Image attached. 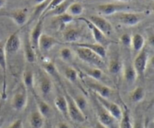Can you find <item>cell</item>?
<instances>
[{"label": "cell", "instance_id": "cell-33", "mask_svg": "<svg viewBox=\"0 0 154 128\" xmlns=\"http://www.w3.org/2000/svg\"><path fill=\"white\" fill-rule=\"evenodd\" d=\"M75 52L72 49H71L69 47H65L63 48L59 52V55H60V58L63 61L66 62V63H69L72 62L74 60L75 57Z\"/></svg>", "mask_w": 154, "mask_h": 128}, {"label": "cell", "instance_id": "cell-46", "mask_svg": "<svg viewBox=\"0 0 154 128\" xmlns=\"http://www.w3.org/2000/svg\"><path fill=\"white\" fill-rule=\"evenodd\" d=\"M95 128H107V127L105 126H104L103 124H102V123H101L100 122H99L97 120V122H96V125H95Z\"/></svg>", "mask_w": 154, "mask_h": 128}, {"label": "cell", "instance_id": "cell-2", "mask_svg": "<svg viewBox=\"0 0 154 128\" xmlns=\"http://www.w3.org/2000/svg\"><path fill=\"white\" fill-rule=\"evenodd\" d=\"M114 17L123 25L126 27H135L144 19V15L142 13L123 11L115 14Z\"/></svg>", "mask_w": 154, "mask_h": 128}, {"label": "cell", "instance_id": "cell-35", "mask_svg": "<svg viewBox=\"0 0 154 128\" xmlns=\"http://www.w3.org/2000/svg\"><path fill=\"white\" fill-rule=\"evenodd\" d=\"M74 101L75 102V103L77 104L78 107H79L80 109L84 113V114L86 115V111H87V108H88V102H87V99L84 95H76L75 96H72Z\"/></svg>", "mask_w": 154, "mask_h": 128}, {"label": "cell", "instance_id": "cell-1", "mask_svg": "<svg viewBox=\"0 0 154 128\" xmlns=\"http://www.w3.org/2000/svg\"><path fill=\"white\" fill-rule=\"evenodd\" d=\"M73 51L80 60L90 65L93 67H97L101 69H103L106 66L105 60L99 57L95 52L90 51V49L81 48V47H74Z\"/></svg>", "mask_w": 154, "mask_h": 128}, {"label": "cell", "instance_id": "cell-38", "mask_svg": "<svg viewBox=\"0 0 154 128\" xmlns=\"http://www.w3.org/2000/svg\"><path fill=\"white\" fill-rule=\"evenodd\" d=\"M57 18L59 20V21H60L62 24H63V25L72 22V21L74 20V17H72V15L68 14L67 12L60 15V16L57 17Z\"/></svg>", "mask_w": 154, "mask_h": 128}, {"label": "cell", "instance_id": "cell-42", "mask_svg": "<svg viewBox=\"0 0 154 128\" xmlns=\"http://www.w3.org/2000/svg\"><path fill=\"white\" fill-rule=\"evenodd\" d=\"M57 128H72L69 126V123L64 121H60L57 124Z\"/></svg>", "mask_w": 154, "mask_h": 128}, {"label": "cell", "instance_id": "cell-48", "mask_svg": "<svg viewBox=\"0 0 154 128\" xmlns=\"http://www.w3.org/2000/svg\"><path fill=\"white\" fill-rule=\"evenodd\" d=\"M5 123V118L3 117H0V128L2 127Z\"/></svg>", "mask_w": 154, "mask_h": 128}, {"label": "cell", "instance_id": "cell-15", "mask_svg": "<svg viewBox=\"0 0 154 128\" xmlns=\"http://www.w3.org/2000/svg\"><path fill=\"white\" fill-rule=\"evenodd\" d=\"M0 70L3 75V86L2 97L5 99L7 96L6 90H7V83H6V75H7V54L5 50L4 45L0 44Z\"/></svg>", "mask_w": 154, "mask_h": 128}, {"label": "cell", "instance_id": "cell-18", "mask_svg": "<svg viewBox=\"0 0 154 128\" xmlns=\"http://www.w3.org/2000/svg\"><path fill=\"white\" fill-rule=\"evenodd\" d=\"M32 93L34 96V99L35 101L36 106H37V109L42 115L45 117H49L52 114V108L50 106L49 104L44 100L42 98L40 97V96L37 94L35 92L32 91Z\"/></svg>", "mask_w": 154, "mask_h": 128}, {"label": "cell", "instance_id": "cell-20", "mask_svg": "<svg viewBox=\"0 0 154 128\" xmlns=\"http://www.w3.org/2000/svg\"><path fill=\"white\" fill-rule=\"evenodd\" d=\"M63 39L66 42L65 43L68 44H72L78 42L81 37V33L79 30L75 28H67L63 31Z\"/></svg>", "mask_w": 154, "mask_h": 128}, {"label": "cell", "instance_id": "cell-27", "mask_svg": "<svg viewBox=\"0 0 154 128\" xmlns=\"http://www.w3.org/2000/svg\"><path fill=\"white\" fill-rule=\"evenodd\" d=\"M83 71L88 76V78H92L95 81H99V82H101L105 78V73H104L103 70L99 68L92 66V67L89 68H84Z\"/></svg>", "mask_w": 154, "mask_h": 128}, {"label": "cell", "instance_id": "cell-36", "mask_svg": "<svg viewBox=\"0 0 154 128\" xmlns=\"http://www.w3.org/2000/svg\"><path fill=\"white\" fill-rule=\"evenodd\" d=\"M43 69L45 70V72H46L47 75H50L51 76L57 77L58 75V71H57V67H56L55 64L54 63V62L52 61H46L44 63L43 66Z\"/></svg>", "mask_w": 154, "mask_h": 128}, {"label": "cell", "instance_id": "cell-47", "mask_svg": "<svg viewBox=\"0 0 154 128\" xmlns=\"http://www.w3.org/2000/svg\"><path fill=\"white\" fill-rule=\"evenodd\" d=\"M7 3V0H0V9L4 8Z\"/></svg>", "mask_w": 154, "mask_h": 128}, {"label": "cell", "instance_id": "cell-16", "mask_svg": "<svg viewBox=\"0 0 154 128\" xmlns=\"http://www.w3.org/2000/svg\"><path fill=\"white\" fill-rule=\"evenodd\" d=\"M72 47H81V48H85L90 49V51H93L96 54L102 57L105 60L107 56V48L103 47L102 45L98 43H86V42H76V43L69 44Z\"/></svg>", "mask_w": 154, "mask_h": 128}, {"label": "cell", "instance_id": "cell-28", "mask_svg": "<svg viewBox=\"0 0 154 128\" xmlns=\"http://www.w3.org/2000/svg\"><path fill=\"white\" fill-rule=\"evenodd\" d=\"M145 46V39L140 33H135L132 36V43L131 47L135 53L138 54L142 51Z\"/></svg>", "mask_w": 154, "mask_h": 128}, {"label": "cell", "instance_id": "cell-56", "mask_svg": "<svg viewBox=\"0 0 154 128\" xmlns=\"http://www.w3.org/2000/svg\"><path fill=\"white\" fill-rule=\"evenodd\" d=\"M47 128H48V127H47Z\"/></svg>", "mask_w": 154, "mask_h": 128}, {"label": "cell", "instance_id": "cell-10", "mask_svg": "<svg viewBox=\"0 0 154 128\" xmlns=\"http://www.w3.org/2000/svg\"><path fill=\"white\" fill-rule=\"evenodd\" d=\"M28 102V94L25 87L20 88L14 94L11 99V107L15 111H20L26 108Z\"/></svg>", "mask_w": 154, "mask_h": 128}, {"label": "cell", "instance_id": "cell-31", "mask_svg": "<svg viewBox=\"0 0 154 128\" xmlns=\"http://www.w3.org/2000/svg\"><path fill=\"white\" fill-rule=\"evenodd\" d=\"M122 116L120 121V128H133V123L131 119L130 112L127 107L124 105L123 109H122Z\"/></svg>", "mask_w": 154, "mask_h": 128}, {"label": "cell", "instance_id": "cell-6", "mask_svg": "<svg viewBox=\"0 0 154 128\" xmlns=\"http://www.w3.org/2000/svg\"><path fill=\"white\" fill-rule=\"evenodd\" d=\"M86 84H87V85L88 86L90 90H93V92L96 93L97 96H101V97L109 99L110 97L114 93V90L111 87H110L109 86L104 84V83L95 81L92 78L87 79Z\"/></svg>", "mask_w": 154, "mask_h": 128}, {"label": "cell", "instance_id": "cell-49", "mask_svg": "<svg viewBox=\"0 0 154 128\" xmlns=\"http://www.w3.org/2000/svg\"><path fill=\"white\" fill-rule=\"evenodd\" d=\"M48 1V0H34L35 2L36 3L37 5H39V4H42V3Z\"/></svg>", "mask_w": 154, "mask_h": 128}, {"label": "cell", "instance_id": "cell-34", "mask_svg": "<svg viewBox=\"0 0 154 128\" xmlns=\"http://www.w3.org/2000/svg\"><path fill=\"white\" fill-rule=\"evenodd\" d=\"M64 76L66 79L72 83H75L78 81V72L76 69L72 66H67L64 69Z\"/></svg>", "mask_w": 154, "mask_h": 128}, {"label": "cell", "instance_id": "cell-9", "mask_svg": "<svg viewBox=\"0 0 154 128\" xmlns=\"http://www.w3.org/2000/svg\"><path fill=\"white\" fill-rule=\"evenodd\" d=\"M87 19L106 36H111L114 33L112 24L103 17L99 15H91Z\"/></svg>", "mask_w": 154, "mask_h": 128}, {"label": "cell", "instance_id": "cell-52", "mask_svg": "<svg viewBox=\"0 0 154 128\" xmlns=\"http://www.w3.org/2000/svg\"><path fill=\"white\" fill-rule=\"evenodd\" d=\"M151 9H152V11H153V13L154 14V3L153 5H152V7H151Z\"/></svg>", "mask_w": 154, "mask_h": 128}, {"label": "cell", "instance_id": "cell-43", "mask_svg": "<svg viewBox=\"0 0 154 128\" xmlns=\"http://www.w3.org/2000/svg\"><path fill=\"white\" fill-rule=\"evenodd\" d=\"M148 44L154 48V34H150L148 36Z\"/></svg>", "mask_w": 154, "mask_h": 128}, {"label": "cell", "instance_id": "cell-8", "mask_svg": "<svg viewBox=\"0 0 154 128\" xmlns=\"http://www.w3.org/2000/svg\"><path fill=\"white\" fill-rule=\"evenodd\" d=\"M129 7L127 5L117 4V3H107V4L99 5L97 7L98 11L105 16H111L115 14L123 11H128Z\"/></svg>", "mask_w": 154, "mask_h": 128}, {"label": "cell", "instance_id": "cell-50", "mask_svg": "<svg viewBox=\"0 0 154 128\" xmlns=\"http://www.w3.org/2000/svg\"><path fill=\"white\" fill-rule=\"evenodd\" d=\"M114 1L119 2H130L132 0H114Z\"/></svg>", "mask_w": 154, "mask_h": 128}, {"label": "cell", "instance_id": "cell-5", "mask_svg": "<svg viewBox=\"0 0 154 128\" xmlns=\"http://www.w3.org/2000/svg\"><path fill=\"white\" fill-rule=\"evenodd\" d=\"M148 53H147V50L144 48L142 51H140L137 54L133 63H132L135 72L137 73L138 78H144L146 70L147 69V66H148Z\"/></svg>", "mask_w": 154, "mask_h": 128}, {"label": "cell", "instance_id": "cell-29", "mask_svg": "<svg viewBox=\"0 0 154 128\" xmlns=\"http://www.w3.org/2000/svg\"><path fill=\"white\" fill-rule=\"evenodd\" d=\"M73 2V0H66V1L63 2L62 4H60L59 6H57L56 8H54V10L51 11H49L48 13H47L44 17L48 16L58 17L60 16V15L66 13L68 10V8L69 7V5H70ZM44 17L42 18V19H44Z\"/></svg>", "mask_w": 154, "mask_h": 128}, {"label": "cell", "instance_id": "cell-44", "mask_svg": "<svg viewBox=\"0 0 154 128\" xmlns=\"http://www.w3.org/2000/svg\"><path fill=\"white\" fill-rule=\"evenodd\" d=\"M148 66H150L151 69H154V55L152 57H150L149 59V61H148Z\"/></svg>", "mask_w": 154, "mask_h": 128}, {"label": "cell", "instance_id": "cell-12", "mask_svg": "<svg viewBox=\"0 0 154 128\" xmlns=\"http://www.w3.org/2000/svg\"><path fill=\"white\" fill-rule=\"evenodd\" d=\"M0 16L7 17L10 18L19 27H23L27 23L29 18L26 9H17V10L5 12Z\"/></svg>", "mask_w": 154, "mask_h": 128}, {"label": "cell", "instance_id": "cell-14", "mask_svg": "<svg viewBox=\"0 0 154 128\" xmlns=\"http://www.w3.org/2000/svg\"><path fill=\"white\" fill-rule=\"evenodd\" d=\"M96 115H97L98 121L100 122L107 128H112L115 126V123L117 120L99 103L96 108Z\"/></svg>", "mask_w": 154, "mask_h": 128}, {"label": "cell", "instance_id": "cell-21", "mask_svg": "<svg viewBox=\"0 0 154 128\" xmlns=\"http://www.w3.org/2000/svg\"><path fill=\"white\" fill-rule=\"evenodd\" d=\"M23 53L24 57L27 63H34L36 61V53L35 50L32 46L31 42L29 41V37L25 38L23 43Z\"/></svg>", "mask_w": 154, "mask_h": 128}, {"label": "cell", "instance_id": "cell-51", "mask_svg": "<svg viewBox=\"0 0 154 128\" xmlns=\"http://www.w3.org/2000/svg\"><path fill=\"white\" fill-rule=\"evenodd\" d=\"M154 105V96H153V99H152L151 102H150V105H149V107H151L152 105Z\"/></svg>", "mask_w": 154, "mask_h": 128}, {"label": "cell", "instance_id": "cell-39", "mask_svg": "<svg viewBox=\"0 0 154 128\" xmlns=\"http://www.w3.org/2000/svg\"><path fill=\"white\" fill-rule=\"evenodd\" d=\"M120 42H121L122 45L126 47H131V43H132V36L129 33H123L121 35L120 38Z\"/></svg>", "mask_w": 154, "mask_h": 128}, {"label": "cell", "instance_id": "cell-40", "mask_svg": "<svg viewBox=\"0 0 154 128\" xmlns=\"http://www.w3.org/2000/svg\"><path fill=\"white\" fill-rule=\"evenodd\" d=\"M133 128H145V120L138 118L133 123Z\"/></svg>", "mask_w": 154, "mask_h": 128}, {"label": "cell", "instance_id": "cell-7", "mask_svg": "<svg viewBox=\"0 0 154 128\" xmlns=\"http://www.w3.org/2000/svg\"><path fill=\"white\" fill-rule=\"evenodd\" d=\"M96 99L98 102L117 121H119L121 118L122 116V108L118 104L109 100L108 99L101 97V96L96 95Z\"/></svg>", "mask_w": 154, "mask_h": 128}, {"label": "cell", "instance_id": "cell-55", "mask_svg": "<svg viewBox=\"0 0 154 128\" xmlns=\"http://www.w3.org/2000/svg\"><path fill=\"white\" fill-rule=\"evenodd\" d=\"M2 99V94H1V93H0V101H1Z\"/></svg>", "mask_w": 154, "mask_h": 128}, {"label": "cell", "instance_id": "cell-25", "mask_svg": "<svg viewBox=\"0 0 154 128\" xmlns=\"http://www.w3.org/2000/svg\"><path fill=\"white\" fill-rule=\"evenodd\" d=\"M23 84L27 91H34L35 75L32 69H26L23 75Z\"/></svg>", "mask_w": 154, "mask_h": 128}, {"label": "cell", "instance_id": "cell-23", "mask_svg": "<svg viewBox=\"0 0 154 128\" xmlns=\"http://www.w3.org/2000/svg\"><path fill=\"white\" fill-rule=\"evenodd\" d=\"M29 120L30 126L32 128H43L45 126V117L38 111V109L33 110L30 113Z\"/></svg>", "mask_w": 154, "mask_h": 128}, {"label": "cell", "instance_id": "cell-41", "mask_svg": "<svg viewBox=\"0 0 154 128\" xmlns=\"http://www.w3.org/2000/svg\"><path fill=\"white\" fill-rule=\"evenodd\" d=\"M8 128H23V120L21 119H17L9 126Z\"/></svg>", "mask_w": 154, "mask_h": 128}, {"label": "cell", "instance_id": "cell-11", "mask_svg": "<svg viewBox=\"0 0 154 128\" xmlns=\"http://www.w3.org/2000/svg\"><path fill=\"white\" fill-rule=\"evenodd\" d=\"M21 45L22 42L20 37L19 31L14 32L11 36H9L4 45L6 54H16L20 51Z\"/></svg>", "mask_w": 154, "mask_h": 128}, {"label": "cell", "instance_id": "cell-57", "mask_svg": "<svg viewBox=\"0 0 154 128\" xmlns=\"http://www.w3.org/2000/svg\"><path fill=\"white\" fill-rule=\"evenodd\" d=\"M153 1H154V0H153Z\"/></svg>", "mask_w": 154, "mask_h": 128}, {"label": "cell", "instance_id": "cell-30", "mask_svg": "<svg viewBox=\"0 0 154 128\" xmlns=\"http://www.w3.org/2000/svg\"><path fill=\"white\" fill-rule=\"evenodd\" d=\"M146 96V91L144 88L141 86L136 87L129 94V99L134 103H138L144 100Z\"/></svg>", "mask_w": 154, "mask_h": 128}, {"label": "cell", "instance_id": "cell-4", "mask_svg": "<svg viewBox=\"0 0 154 128\" xmlns=\"http://www.w3.org/2000/svg\"><path fill=\"white\" fill-rule=\"evenodd\" d=\"M78 20L83 21V22L88 27V28L90 29V31H91L92 35H93V39L96 41V43H98L99 44V45H102V46L105 47V48H108V47L110 45H111L112 43H115V42L108 39V36H105V35L104 34L102 31H100L97 27H95L87 18L79 17Z\"/></svg>", "mask_w": 154, "mask_h": 128}, {"label": "cell", "instance_id": "cell-45", "mask_svg": "<svg viewBox=\"0 0 154 128\" xmlns=\"http://www.w3.org/2000/svg\"><path fill=\"white\" fill-rule=\"evenodd\" d=\"M147 128H154V120H153V121H149L147 120Z\"/></svg>", "mask_w": 154, "mask_h": 128}, {"label": "cell", "instance_id": "cell-37", "mask_svg": "<svg viewBox=\"0 0 154 128\" xmlns=\"http://www.w3.org/2000/svg\"><path fill=\"white\" fill-rule=\"evenodd\" d=\"M66 0H50L49 3H48V6L46 7V8H45V10L44 11L43 14H42V16L40 17V18H43L44 17H45V15L47 13H48L49 11H51L54 10V8H56L57 7V6L60 5V4H62V3L63 2H65ZM39 18V19H40Z\"/></svg>", "mask_w": 154, "mask_h": 128}, {"label": "cell", "instance_id": "cell-19", "mask_svg": "<svg viewBox=\"0 0 154 128\" xmlns=\"http://www.w3.org/2000/svg\"><path fill=\"white\" fill-rule=\"evenodd\" d=\"M122 73H123L124 81L129 84H134L138 78L133 64L131 63H123V69Z\"/></svg>", "mask_w": 154, "mask_h": 128}, {"label": "cell", "instance_id": "cell-24", "mask_svg": "<svg viewBox=\"0 0 154 128\" xmlns=\"http://www.w3.org/2000/svg\"><path fill=\"white\" fill-rule=\"evenodd\" d=\"M108 70L111 75H117L122 73L123 69V63L120 58L115 57L111 58L108 63Z\"/></svg>", "mask_w": 154, "mask_h": 128}, {"label": "cell", "instance_id": "cell-17", "mask_svg": "<svg viewBox=\"0 0 154 128\" xmlns=\"http://www.w3.org/2000/svg\"><path fill=\"white\" fill-rule=\"evenodd\" d=\"M42 33H43V19L40 18L34 28L32 30L29 36V41L31 42L32 46L35 51L38 49L39 39H40Z\"/></svg>", "mask_w": 154, "mask_h": 128}, {"label": "cell", "instance_id": "cell-53", "mask_svg": "<svg viewBox=\"0 0 154 128\" xmlns=\"http://www.w3.org/2000/svg\"><path fill=\"white\" fill-rule=\"evenodd\" d=\"M78 128H89V127H87V126H80V127H78Z\"/></svg>", "mask_w": 154, "mask_h": 128}, {"label": "cell", "instance_id": "cell-54", "mask_svg": "<svg viewBox=\"0 0 154 128\" xmlns=\"http://www.w3.org/2000/svg\"><path fill=\"white\" fill-rule=\"evenodd\" d=\"M147 119L145 120V128H147Z\"/></svg>", "mask_w": 154, "mask_h": 128}, {"label": "cell", "instance_id": "cell-3", "mask_svg": "<svg viewBox=\"0 0 154 128\" xmlns=\"http://www.w3.org/2000/svg\"><path fill=\"white\" fill-rule=\"evenodd\" d=\"M65 96H66V100H67L68 113H69V118H71L73 121L76 122V123H84L87 120V116L77 105L72 96L68 93H66Z\"/></svg>", "mask_w": 154, "mask_h": 128}, {"label": "cell", "instance_id": "cell-26", "mask_svg": "<svg viewBox=\"0 0 154 128\" xmlns=\"http://www.w3.org/2000/svg\"><path fill=\"white\" fill-rule=\"evenodd\" d=\"M54 105L59 111L66 118H69L68 113V103L66 98L63 95H58L54 99Z\"/></svg>", "mask_w": 154, "mask_h": 128}, {"label": "cell", "instance_id": "cell-22", "mask_svg": "<svg viewBox=\"0 0 154 128\" xmlns=\"http://www.w3.org/2000/svg\"><path fill=\"white\" fill-rule=\"evenodd\" d=\"M53 87H54V84H53L52 80L47 74H43L41 75L39 78V89L42 95L47 96L50 94L52 91Z\"/></svg>", "mask_w": 154, "mask_h": 128}, {"label": "cell", "instance_id": "cell-13", "mask_svg": "<svg viewBox=\"0 0 154 128\" xmlns=\"http://www.w3.org/2000/svg\"><path fill=\"white\" fill-rule=\"evenodd\" d=\"M64 43H62L59 40H57L56 38L50 36V35L42 33L39 39L38 42V49L42 52H48L51 51L54 47L57 45H63Z\"/></svg>", "mask_w": 154, "mask_h": 128}, {"label": "cell", "instance_id": "cell-32", "mask_svg": "<svg viewBox=\"0 0 154 128\" xmlns=\"http://www.w3.org/2000/svg\"><path fill=\"white\" fill-rule=\"evenodd\" d=\"M84 10V5L81 2H73L72 4L68 8L67 13L72 15V17L80 16L83 14Z\"/></svg>", "mask_w": 154, "mask_h": 128}]
</instances>
